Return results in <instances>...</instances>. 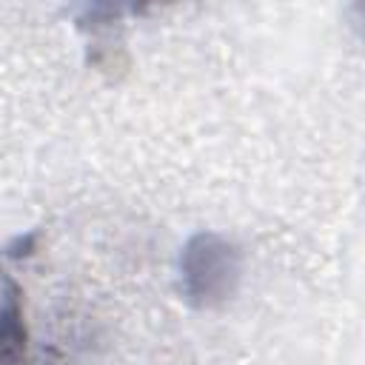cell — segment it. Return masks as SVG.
Returning a JSON list of instances; mask_svg holds the SVG:
<instances>
[{
  "label": "cell",
  "mask_w": 365,
  "mask_h": 365,
  "mask_svg": "<svg viewBox=\"0 0 365 365\" xmlns=\"http://www.w3.org/2000/svg\"><path fill=\"white\" fill-rule=\"evenodd\" d=\"M185 291L197 302L222 299L231 291V279L237 277V254L231 245L211 234H200L188 242L182 257Z\"/></svg>",
  "instance_id": "cell-1"
}]
</instances>
